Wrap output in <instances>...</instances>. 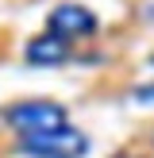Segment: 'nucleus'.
I'll return each instance as SVG.
<instances>
[{
	"label": "nucleus",
	"instance_id": "obj_1",
	"mask_svg": "<svg viewBox=\"0 0 154 158\" xmlns=\"http://www.w3.org/2000/svg\"><path fill=\"white\" fill-rule=\"evenodd\" d=\"M4 120L8 127L19 131L23 135H43V131H54V127H66L69 116L58 100H15V104L4 108Z\"/></svg>",
	"mask_w": 154,
	"mask_h": 158
},
{
	"label": "nucleus",
	"instance_id": "obj_5",
	"mask_svg": "<svg viewBox=\"0 0 154 158\" xmlns=\"http://www.w3.org/2000/svg\"><path fill=\"white\" fill-rule=\"evenodd\" d=\"M143 97H146V100H154V85H146V89H139V100H143Z\"/></svg>",
	"mask_w": 154,
	"mask_h": 158
},
{
	"label": "nucleus",
	"instance_id": "obj_4",
	"mask_svg": "<svg viewBox=\"0 0 154 158\" xmlns=\"http://www.w3.org/2000/svg\"><path fill=\"white\" fill-rule=\"evenodd\" d=\"M69 58V43H62V39H54L50 31H43V35H35L27 43V62L31 66H58V62Z\"/></svg>",
	"mask_w": 154,
	"mask_h": 158
},
{
	"label": "nucleus",
	"instance_id": "obj_3",
	"mask_svg": "<svg viewBox=\"0 0 154 158\" xmlns=\"http://www.w3.org/2000/svg\"><path fill=\"white\" fill-rule=\"evenodd\" d=\"M96 15L89 12L85 4H58L50 12V19H46V31H50L54 39H62V43H73V39H89L96 35Z\"/></svg>",
	"mask_w": 154,
	"mask_h": 158
},
{
	"label": "nucleus",
	"instance_id": "obj_2",
	"mask_svg": "<svg viewBox=\"0 0 154 158\" xmlns=\"http://www.w3.org/2000/svg\"><path fill=\"white\" fill-rule=\"evenodd\" d=\"M19 154H27V158H85L89 154V139L73 123H66V127L43 131V135H23Z\"/></svg>",
	"mask_w": 154,
	"mask_h": 158
}]
</instances>
